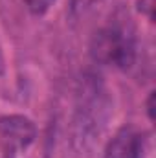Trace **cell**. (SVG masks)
<instances>
[{
  "instance_id": "277c9868",
  "label": "cell",
  "mask_w": 156,
  "mask_h": 158,
  "mask_svg": "<svg viewBox=\"0 0 156 158\" xmlns=\"http://www.w3.org/2000/svg\"><path fill=\"white\" fill-rule=\"evenodd\" d=\"M53 2L55 0H26V6L33 15H44L51 7Z\"/></svg>"
},
{
  "instance_id": "5b68a950",
  "label": "cell",
  "mask_w": 156,
  "mask_h": 158,
  "mask_svg": "<svg viewBox=\"0 0 156 158\" xmlns=\"http://www.w3.org/2000/svg\"><path fill=\"white\" fill-rule=\"evenodd\" d=\"M153 9H154V0H142V11L149 19H153Z\"/></svg>"
},
{
  "instance_id": "3957f363",
  "label": "cell",
  "mask_w": 156,
  "mask_h": 158,
  "mask_svg": "<svg viewBox=\"0 0 156 158\" xmlns=\"http://www.w3.org/2000/svg\"><path fill=\"white\" fill-rule=\"evenodd\" d=\"M105 158H142V138L132 129H121L109 142Z\"/></svg>"
},
{
  "instance_id": "8992f818",
  "label": "cell",
  "mask_w": 156,
  "mask_h": 158,
  "mask_svg": "<svg viewBox=\"0 0 156 158\" xmlns=\"http://www.w3.org/2000/svg\"><path fill=\"white\" fill-rule=\"evenodd\" d=\"M147 112H149V118L154 119V92H151V96H149V101H147Z\"/></svg>"
},
{
  "instance_id": "6da1fadb",
  "label": "cell",
  "mask_w": 156,
  "mask_h": 158,
  "mask_svg": "<svg viewBox=\"0 0 156 158\" xmlns=\"http://www.w3.org/2000/svg\"><path fill=\"white\" fill-rule=\"evenodd\" d=\"M92 53L105 64L125 68L134 61V40L125 30L110 26L96 35Z\"/></svg>"
},
{
  "instance_id": "7a4b0ae2",
  "label": "cell",
  "mask_w": 156,
  "mask_h": 158,
  "mask_svg": "<svg viewBox=\"0 0 156 158\" xmlns=\"http://www.w3.org/2000/svg\"><path fill=\"white\" fill-rule=\"evenodd\" d=\"M35 138L33 123L24 116H4L0 118V140L7 151L28 147Z\"/></svg>"
}]
</instances>
